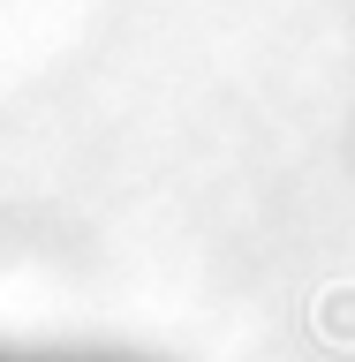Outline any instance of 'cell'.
<instances>
[{"instance_id": "cell-1", "label": "cell", "mask_w": 355, "mask_h": 362, "mask_svg": "<svg viewBox=\"0 0 355 362\" xmlns=\"http://www.w3.org/2000/svg\"><path fill=\"white\" fill-rule=\"evenodd\" d=\"M0 362H129V355H23V347H0Z\"/></svg>"}]
</instances>
